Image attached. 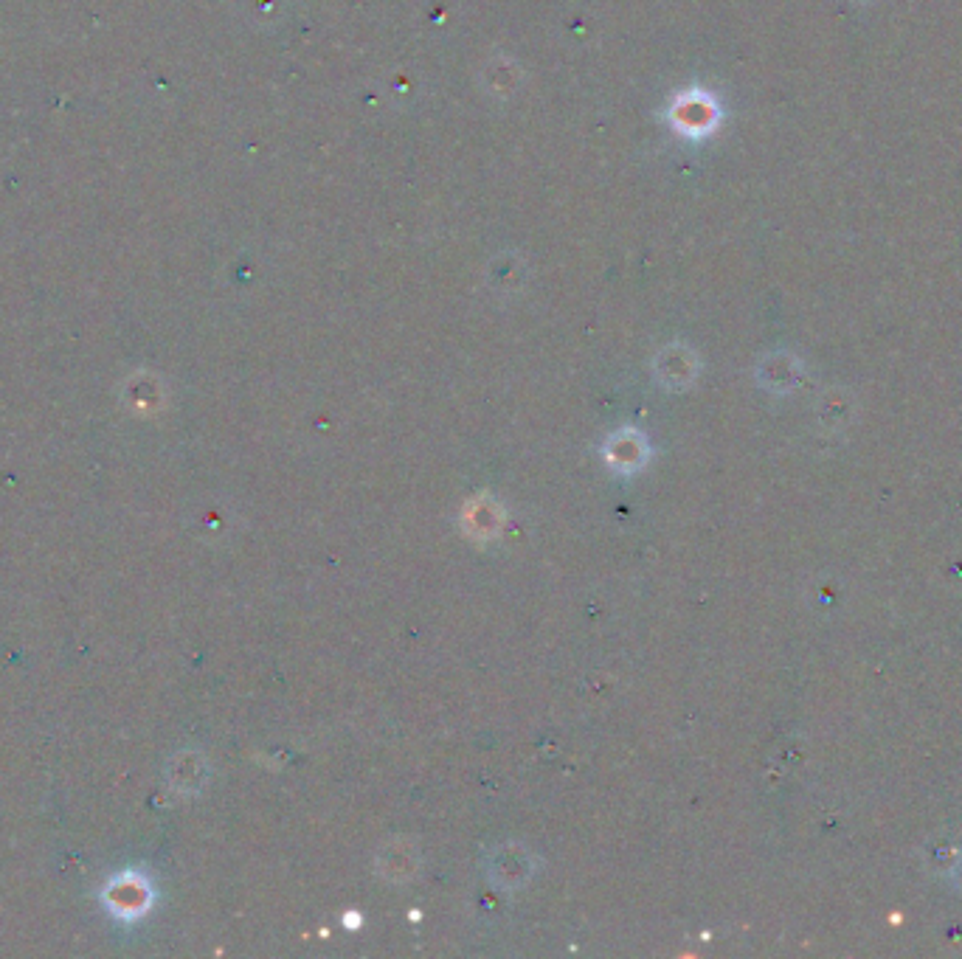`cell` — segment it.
<instances>
[{"mask_svg":"<svg viewBox=\"0 0 962 959\" xmlns=\"http://www.w3.org/2000/svg\"><path fill=\"white\" fill-rule=\"evenodd\" d=\"M951 881H954V886L962 892V858L951 864Z\"/></svg>","mask_w":962,"mask_h":959,"instance_id":"obj_2","label":"cell"},{"mask_svg":"<svg viewBox=\"0 0 962 959\" xmlns=\"http://www.w3.org/2000/svg\"><path fill=\"white\" fill-rule=\"evenodd\" d=\"M105 900L107 906L119 917H136L138 912H144L147 903H150V886L144 884L138 875L127 872V875L113 878V884L107 886Z\"/></svg>","mask_w":962,"mask_h":959,"instance_id":"obj_1","label":"cell"}]
</instances>
